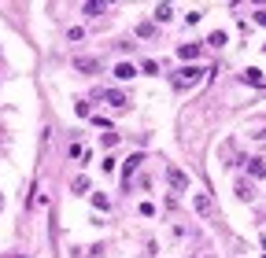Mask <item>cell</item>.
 Wrapping results in <instances>:
<instances>
[{
	"instance_id": "cell-12",
	"label": "cell",
	"mask_w": 266,
	"mask_h": 258,
	"mask_svg": "<svg viewBox=\"0 0 266 258\" xmlns=\"http://www.w3.org/2000/svg\"><path fill=\"white\" fill-rule=\"evenodd\" d=\"M207 44H214V48H222V44H226V30H214L211 37H207Z\"/></svg>"
},
{
	"instance_id": "cell-2",
	"label": "cell",
	"mask_w": 266,
	"mask_h": 258,
	"mask_svg": "<svg viewBox=\"0 0 266 258\" xmlns=\"http://www.w3.org/2000/svg\"><path fill=\"white\" fill-rule=\"evenodd\" d=\"M104 100H108L111 103V107H130V100H126V92H118V89H108V92H104Z\"/></svg>"
},
{
	"instance_id": "cell-18",
	"label": "cell",
	"mask_w": 266,
	"mask_h": 258,
	"mask_svg": "<svg viewBox=\"0 0 266 258\" xmlns=\"http://www.w3.org/2000/svg\"><path fill=\"white\" fill-rule=\"evenodd\" d=\"M255 22H259V26H266V7H262V11H255Z\"/></svg>"
},
{
	"instance_id": "cell-7",
	"label": "cell",
	"mask_w": 266,
	"mask_h": 258,
	"mask_svg": "<svg viewBox=\"0 0 266 258\" xmlns=\"http://www.w3.org/2000/svg\"><path fill=\"white\" fill-rule=\"evenodd\" d=\"M240 78H244V85H262V81H266V78H262V70H255V66H248Z\"/></svg>"
},
{
	"instance_id": "cell-3",
	"label": "cell",
	"mask_w": 266,
	"mask_h": 258,
	"mask_svg": "<svg viewBox=\"0 0 266 258\" xmlns=\"http://www.w3.org/2000/svg\"><path fill=\"white\" fill-rule=\"evenodd\" d=\"M74 66H78L82 74H96V70H100V59H89V55H78V59H74Z\"/></svg>"
},
{
	"instance_id": "cell-16",
	"label": "cell",
	"mask_w": 266,
	"mask_h": 258,
	"mask_svg": "<svg viewBox=\"0 0 266 258\" xmlns=\"http://www.w3.org/2000/svg\"><path fill=\"white\" fill-rule=\"evenodd\" d=\"M85 188H89V177H85V174L74 177V192H85Z\"/></svg>"
},
{
	"instance_id": "cell-10",
	"label": "cell",
	"mask_w": 266,
	"mask_h": 258,
	"mask_svg": "<svg viewBox=\"0 0 266 258\" xmlns=\"http://www.w3.org/2000/svg\"><path fill=\"white\" fill-rule=\"evenodd\" d=\"M156 18H159V22H170V18H174V7H170V4H159V7H156Z\"/></svg>"
},
{
	"instance_id": "cell-1",
	"label": "cell",
	"mask_w": 266,
	"mask_h": 258,
	"mask_svg": "<svg viewBox=\"0 0 266 258\" xmlns=\"http://www.w3.org/2000/svg\"><path fill=\"white\" fill-rule=\"evenodd\" d=\"M200 78H204V66H185V70H178L174 85H178V89H192Z\"/></svg>"
},
{
	"instance_id": "cell-8",
	"label": "cell",
	"mask_w": 266,
	"mask_h": 258,
	"mask_svg": "<svg viewBox=\"0 0 266 258\" xmlns=\"http://www.w3.org/2000/svg\"><path fill=\"white\" fill-rule=\"evenodd\" d=\"M248 174L252 177H266V162L262 159H248Z\"/></svg>"
},
{
	"instance_id": "cell-6",
	"label": "cell",
	"mask_w": 266,
	"mask_h": 258,
	"mask_svg": "<svg viewBox=\"0 0 266 258\" xmlns=\"http://www.w3.org/2000/svg\"><path fill=\"white\" fill-rule=\"evenodd\" d=\"M115 78H118V81L137 78V66H133V63H118V66H115Z\"/></svg>"
},
{
	"instance_id": "cell-4",
	"label": "cell",
	"mask_w": 266,
	"mask_h": 258,
	"mask_svg": "<svg viewBox=\"0 0 266 258\" xmlns=\"http://www.w3.org/2000/svg\"><path fill=\"white\" fill-rule=\"evenodd\" d=\"M140 162H144V155H130V159H126V166H122V181H126V185H130V177L137 174Z\"/></svg>"
},
{
	"instance_id": "cell-5",
	"label": "cell",
	"mask_w": 266,
	"mask_h": 258,
	"mask_svg": "<svg viewBox=\"0 0 266 258\" xmlns=\"http://www.w3.org/2000/svg\"><path fill=\"white\" fill-rule=\"evenodd\" d=\"M166 181H170L174 188H188V174H182L178 166H170V170H166Z\"/></svg>"
},
{
	"instance_id": "cell-11",
	"label": "cell",
	"mask_w": 266,
	"mask_h": 258,
	"mask_svg": "<svg viewBox=\"0 0 266 258\" xmlns=\"http://www.w3.org/2000/svg\"><path fill=\"white\" fill-rule=\"evenodd\" d=\"M178 55H182V59H196V55H200V44H182Z\"/></svg>"
},
{
	"instance_id": "cell-17",
	"label": "cell",
	"mask_w": 266,
	"mask_h": 258,
	"mask_svg": "<svg viewBox=\"0 0 266 258\" xmlns=\"http://www.w3.org/2000/svg\"><path fill=\"white\" fill-rule=\"evenodd\" d=\"M144 74H159V63L156 59H144Z\"/></svg>"
},
{
	"instance_id": "cell-13",
	"label": "cell",
	"mask_w": 266,
	"mask_h": 258,
	"mask_svg": "<svg viewBox=\"0 0 266 258\" xmlns=\"http://www.w3.org/2000/svg\"><path fill=\"white\" fill-rule=\"evenodd\" d=\"M104 7H108V4H96V0H89V4H85V15H104Z\"/></svg>"
},
{
	"instance_id": "cell-9",
	"label": "cell",
	"mask_w": 266,
	"mask_h": 258,
	"mask_svg": "<svg viewBox=\"0 0 266 258\" xmlns=\"http://www.w3.org/2000/svg\"><path fill=\"white\" fill-rule=\"evenodd\" d=\"M192 203H196V210H200V214H204V218H207V214H211V199H207L204 192H200V196L192 199Z\"/></svg>"
},
{
	"instance_id": "cell-14",
	"label": "cell",
	"mask_w": 266,
	"mask_h": 258,
	"mask_svg": "<svg viewBox=\"0 0 266 258\" xmlns=\"http://www.w3.org/2000/svg\"><path fill=\"white\" fill-rule=\"evenodd\" d=\"M236 196H240V199H252L255 192H252V185H244V181H240V185H236Z\"/></svg>"
},
{
	"instance_id": "cell-15",
	"label": "cell",
	"mask_w": 266,
	"mask_h": 258,
	"mask_svg": "<svg viewBox=\"0 0 266 258\" xmlns=\"http://www.w3.org/2000/svg\"><path fill=\"white\" fill-rule=\"evenodd\" d=\"M152 33H156V26H152V22H140L137 26V37H152Z\"/></svg>"
}]
</instances>
